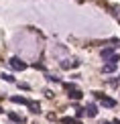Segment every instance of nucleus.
<instances>
[{"mask_svg": "<svg viewBox=\"0 0 120 124\" xmlns=\"http://www.w3.org/2000/svg\"><path fill=\"white\" fill-rule=\"evenodd\" d=\"M92 94H94V98H96V100H100L102 106H106V108H114V106H116V100H112V98L104 96L102 92H92Z\"/></svg>", "mask_w": 120, "mask_h": 124, "instance_id": "f257e3e1", "label": "nucleus"}, {"mask_svg": "<svg viewBox=\"0 0 120 124\" xmlns=\"http://www.w3.org/2000/svg\"><path fill=\"white\" fill-rule=\"evenodd\" d=\"M10 67H12V69H16V71H23V69H27V63H24L23 59L20 57H10Z\"/></svg>", "mask_w": 120, "mask_h": 124, "instance_id": "f03ea898", "label": "nucleus"}, {"mask_svg": "<svg viewBox=\"0 0 120 124\" xmlns=\"http://www.w3.org/2000/svg\"><path fill=\"white\" fill-rule=\"evenodd\" d=\"M10 102H12V104H20V106H29V100L24 96H12Z\"/></svg>", "mask_w": 120, "mask_h": 124, "instance_id": "7ed1b4c3", "label": "nucleus"}, {"mask_svg": "<svg viewBox=\"0 0 120 124\" xmlns=\"http://www.w3.org/2000/svg\"><path fill=\"white\" fill-rule=\"evenodd\" d=\"M86 114L90 116V118H96V116H98V108H96V104H88V106H86Z\"/></svg>", "mask_w": 120, "mask_h": 124, "instance_id": "20e7f679", "label": "nucleus"}, {"mask_svg": "<svg viewBox=\"0 0 120 124\" xmlns=\"http://www.w3.org/2000/svg\"><path fill=\"white\" fill-rule=\"evenodd\" d=\"M116 67H118V63H114V61H108V63L102 67V71H104V73H112V71H116Z\"/></svg>", "mask_w": 120, "mask_h": 124, "instance_id": "39448f33", "label": "nucleus"}, {"mask_svg": "<svg viewBox=\"0 0 120 124\" xmlns=\"http://www.w3.org/2000/svg\"><path fill=\"white\" fill-rule=\"evenodd\" d=\"M8 118H10L12 122H16V124H23V122H24V118H23V116H18L16 112H8Z\"/></svg>", "mask_w": 120, "mask_h": 124, "instance_id": "423d86ee", "label": "nucleus"}, {"mask_svg": "<svg viewBox=\"0 0 120 124\" xmlns=\"http://www.w3.org/2000/svg\"><path fill=\"white\" fill-rule=\"evenodd\" d=\"M29 110L33 112V114H39V112H41V106H39V102H29Z\"/></svg>", "mask_w": 120, "mask_h": 124, "instance_id": "0eeeda50", "label": "nucleus"}, {"mask_svg": "<svg viewBox=\"0 0 120 124\" xmlns=\"http://www.w3.org/2000/svg\"><path fill=\"white\" fill-rule=\"evenodd\" d=\"M114 55V49L112 47H106V49H102V59H110Z\"/></svg>", "mask_w": 120, "mask_h": 124, "instance_id": "6e6552de", "label": "nucleus"}, {"mask_svg": "<svg viewBox=\"0 0 120 124\" xmlns=\"http://www.w3.org/2000/svg\"><path fill=\"white\" fill-rule=\"evenodd\" d=\"M61 67H63V69H69V67H80V61H63Z\"/></svg>", "mask_w": 120, "mask_h": 124, "instance_id": "1a4fd4ad", "label": "nucleus"}, {"mask_svg": "<svg viewBox=\"0 0 120 124\" xmlns=\"http://www.w3.org/2000/svg\"><path fill=\"white\" fill-rule=\"evenodd\" d=\"M67 96H69L71 100H80V98H81V92H80V90H69V94H67Z\"/></svg>", "mask_w": 120, "mask_h": 124, "instance_id": "9d476101", "label": "nucleus"}, {"mask_svg": "<svg viewBox=\"0 0 120 124\" xmlns=\"http://www.w3.org/2000/svg\"><path fill=\"white\" fill-rule=\"evenodd\" d=\"M61 122H63V124H77V120H75V118H69V116L61 118Z\"/></svg>", "mask_w": 120, "mask_h": 124, "instance_id": "9b49d317", "label": "nucleus"}, {"mask_svg": "<svg viewBox=\"0 0 120 124\" xmlns=\"http://www.w3.org/2000/svg\"><path fill=\"white\" fill-rule=\"evenodd\" d=\"M2 79H6L8 84H14V77L10 75V73H2Z\"/></svg>", "mask_w": 120, "mask_h": 124, "instance_id": "f8f14e48", "label": "nucleus"}, {"mask_svg": "<svg viewBox=\"0 0 120 124\" xmlns=\"http://www.w3.org/2000/svg\"><path fill=\"white\" fill-rule=\"evenodd\" d=\"M63 90H65V92H69V90H75V84L67 81V84H63Z\"/></svg>", "mask_w": 120, "mask_h": 124, "instance_id": "ddd939ff", "label": "nucleus"}, {"mask_svg": "<svg viewBox=\"0 0 120 124\" xmlns=\"http://www.w3.org/2000/svg\"><path fill=\"white\" fill-rule=\"evenodd\" d=\"M47 81H51V84H59V77H55V75H47Z\"/></svg>", "mask_w": 120, "mask_h": 124, "instance_id": "4468645a", "label": "nucleus"}, {"mask_svg": "<svg viewBox=\"0 0 120 124\" xmlns=\"http://www.w3.org/2000/svg\"><path fill=\"white\" fill-rule=\"evenodd\" d=\"M83 114H86V108H77V112H75V118H81Z\"/></svg>", "mask_w": 120, "mask_h": 124, "instance_id": "2eb2a0df", "label": "nucleus"}, {"mask_svg": "<svg viewBox=\"0 0 120 124\" xmlns=\"http://www.w3.org/2000/svg\"><path fill=\"white\" fill-rule=\"evenodd\" d=\"M33 67H35V69H41V71H43V69H45V67H43V65H41V63H33Z\"/></svg>", "mask_w": 120, "mask_h": 124, "instance_id": "dca6fc26", "label": "nucleus"}, {"mask_svg": "<svg viewBox=\"0 0 120 124\" xmlns=\"http://www.w3.org/2000/svg\"><path fill=\"white\" fill-rule=\"evenodd\" d=\"M114 124H120V120H118V118H116V120H114Z\"/></svg>", "mask_w": 120, "mask_h": 124, "instance_id": "f3484780", "label": "nucleus"}, {"mask_svg": "<svg viewBox=\"0 0 120 124\" xmlns=\"http://www.w3.org/2000/svg\"><path fill=\"white\" fill-rule=\"evenodd\" d=\"M2 112H4V108H2V106H0V114H2Z\"/></svg>", "mask_w": 120, "mask_h": 124, "instance_id": "a211bd4d", "label": "nucleus"}, {"mask_svg": "<svg viewBox=\"0 0 120 124\" xmlns=\"http://www.w3.org/2000/svg\"><path fill=\"white\" fill-rule=\"evenodd\" d=\"M102 124H114V122H102Z\"/></svg>", "mask_w": 120, "mask_h": 124, "instance_id": "6ab92c4d", "label": "nucleus"}]
</instances>
